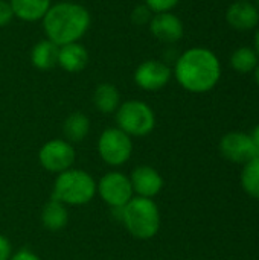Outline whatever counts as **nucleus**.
Returning <instances> with one entry per match:
<instances>
[{
  "mask_svg": "<svg viewBox=\"0 0 259 260\" xmlns=\"http://www.w3.org/2000/svg\"><path fill=\"white\" fill-rule=\"evenodd\" d=\"M174 75L185 90L191 93H206L218 84L221 64L212 50L192 47L177 59Z\"/></svg>",
  "mask_w": 259,
  "mask_h": 260,
  "instance_id": "1",
  "label": "nucleus"
},
{
  "mask_svg": "<svg viewBox=\"0 0 259 260\" xmlns=\"http://www.w3.org/2000/svg\"><path fill=\"white\" fill-rule=\"evenodd\" d=\"M90 26L87 8L73 2H61L49 8L43 17V27L47 40L56 46L78 43Z\"/></svg>",
  "mask_w": 259,
  "mask_h": 260,
  "instance_id": "2",
  "label": "nucleus"
},
{
  "mask_svg": "<svg viewBox=\"0 0 259 260\" xmlns=\"http://www.w3.org/2000/svg\"><path fill=\"white\" fill-rule=\"evenodd\" d=\"M122 219L128 232L137 239H151L160 227V215L156 203L150 198H131L122 207Z\"/></svg>",
  "mask_w": 259,
  "mask_h": 260,
  "instance_id": "3",
  "label": "nucleus"
},
{
  "mask_svg": "<svg viewBox=\"0 0 259 260\" xmlns=\"http://www.w3.org/2000/svg\"><path fill=\"white\" fill-rule=\"evenodd\" d=\"M96 192L93 178L84 171H64L55 181L52 200L81 206L89 203Z\"/></svg>",
  "mask_w": 259,
  "mask_h": 260,
  "instance_id": "4",
  "label": "nucleus"
},
{
  "mask_svg": "<svg viewBox=\"0 0 259 260\" xmlns=\"http://www.w3.org/2000/svg\"><path fill=\"white\" fill-rule=\"evenodd\" d=\"M116 122L119 129L128 136H147L156 125V117L150 105L142 101H128L118 108Z\"/></svg>",
  "mask_w": 259,
  "mask_h": 260,
  "instance_id": "5",
  "label": "nucleus"
},
{
  "mask_svg": "<svg viewBox=\"0 0 259 260\" xmlns=\"http://www.w3.org/2000/svg\"><path fill=\"white\" fill-rule=\"evenodd\" d=\"M99 154L102 160L111 166H119L125 163L133 149V143L128 134L119 128H108L102 133L98 143Z\"/></svg>",
  "mask_w": 259,
  "mask_h": 260,
  "instance_id": "6",
  "label": "nucleus"
},
{
  "mask_svg": "<svg viewBox=\"0 0 259 260\" xmlns=\"http://www.w3.org/2000/svg\"><path fill=\"white\" fill-rule=\"evenodd\" d=\"M99 195L108 206L122 209L133 197L131 181L124 174L110 172L99 181Z\"/></svg>",
  "mask_w": 259,
  "mask_h": 260,
  "instance_id": "7",
  "label": "nucleus"
},
{
  "mask_svg": "<svg viewBox=\"0 0 259 260\" xmlns=\"http://www.w3.org/2000/svg\"><path fill=\"white\" fill-rule=\"evenodd\" d=\"M220 151L224 158L232 163H243L259 157L258 149L255 148L252 137L244 133H229L220 142Z\"/></svg>",
  "mask_w": 259,
  "mask_h": 260,
  "instance_id": "8",
  "label": "nucleus"
},
{
  "mask_svg": "<svg viewBox=\"0 0 259 260\" xmlns=\"http://www.w3.org/2000/svg\"><path fill=\"white\" fill-rule=\"evenodd\" d=\"M171 69L157 59H147L134 72V82L148 91H156L163 88L171 79Z\"/></svg>",
  "mask_w": 259,
  "mask_h": 260,
  "instance_id": "9",
  "label": "nucleus"
},
{
  "mask_svg": "<svg viewBox=\"0 0 259 260\" xmlns=\"http://www.w3.org/2000/svg\"><path fill=\"white\" fill-rule=\"evenodd\" d=\"M40 161L50 172H64L75 161V151L64 140H50L41 148Z\"/></svg>",
  "mask_w": 259,
  "mask_h": 260,
  "instance_id": "10",
  "label": "nucleus"
},
{
  "mask_svg": "<svg viewBox=\"0 0 259 260\" xmlns=\"http://www.w3.org/2000/svg\"><path fill=\"white\" fill-rule=\"evenodd\" d=\"M150 30L154 38L163 43H176L183 37L182 20L172 12H159L150 20Z\"/></svg>",
  "mask_w": 259,
  "mask_h": 260,
  "instance_id": "11",
  "label": "nucleus"
},
{
  "mask_svg": "<svg viewBox=\"0 0 259 260\" xmlns=\"http://www.w3.org/2000/svg\"><path fill=\"white\" fill-rule=\"evenodd\" d=\"M226 20L237 30H250L258 26L259 11L249 0H238L227 8Z\"/></svg>",
  "mask_w": 259,
  "mask_h": 260,
  "instance_id": "12",
  "label": "nucleus"
},
{
  "mask_svg": "<svg viewBox=\"0 0 259 260\" xmlns=\"http://www.w3.org/2000/svg\"><path fill=\"white\" fill-rule=\"evenodd\" d=\"M130 181H131L133 190H136L143 198H151L157 195L163 187V180L160 174L150 166H140L134 169Z\"/></svg>",
  "mask_w": 259,
  "mask_h": 260,
  "instance_id": "13",
  "label": "nucleus"
},
{
  "mask_svg": "<svg viewBox=\"0 0 259 260\" xmlns=\"http://www.w3.org/2000/svg\"><path fill=\"white\" fill-rule=\"evenodd\" d=\"M87 62H89V52L82 44L69 43V44L60 46L58 66L63 70L69 73H78L85 69Z\"/></svg>",
  "mask_w": 259,
  "mask_h": 260,
  "instance_id": "14",
  "label": "nucleus"
},
{
  "mask_svg": "<svg viewBox=\"0 0 259 260\" xmlns=\"http://www.w3.org/2000/svg\"><path fill=\"white\" fill-rule=\"evenodd\" d=\"M14 11V17L23 21H38L43 20L49 11L50 0H9Z\"/></svg>",
  "mask_w": 259,
  "mask_h": 260,
  "instance_id": "15",
  "label": "nucleus"
},
{
  "mask_svg": "<svg viewBox=\"0 0 259 260\" xmlns=\"http://www.w3.org/2000/svg\"><path fill=\"white\" fill-rule=\"evenodd\" d=\"M58 52H60V46H56L50 40L38 41L32 47L31 62L38 70H49L58 64Z\"/></svg>",
  "mask_w": 259,
  "mask_h": 260,
  "instance_id": "16",
  "label": "nucleus"
},
{
  "mask_svg": "<svg viewBox=\"0 0 259 260\" xmlns=\"http://www.w3.org/2000/svg\"><path fill=\"white\" fill-rule=\"evenodd\" d=\"M93 102L95 107L101 111V113H113L119 108V102H121V96L118 88L113 84H101L96 87L95 93H93Z\"/></svg>",
  "mask_w": 259,
  "mask_h": 260,
  "instance_id": "17",
  "label": "nucleus"
},
{
  "mask_svg": "<svg viewBox=\"0 0 259 260\" xmlns=\"http://www.w3.org/2000/svg\"><path fill=\"white\" fill-rule=\"evenodd\" d=\"M67 219H69V215H67V210L63 206V203L50 200L44 206L43 213H41V221L47 230H52V232L61 230L63 227H66Z\"/></svg>",
  "mask_w": 259,
  "mask_h": 260,
  "instance_id": "18",
  "label": "nucleus"
},
{
  "mask_svg": "<svg viewBox=\"0 0 259 260\" xmlns=\"http://www.w3.org/2000/svg\"><path fill=\"white\" fill-rule=\"evenodd\" d=\"M231 66L238 73H250L258 66V53L247 46L238 47L231 56Z\"/></svg>",
  "mask_w": 259,
  "mask_h": 260,
  "instance_id": "19",
  "label": "nucleus"
},
{
  "mask_svg": "<svg viewBox=\"0 0 259 260\" xmlns=\"http://www.w3.org/2000/svg\"><path fill=\"white\" fill-rule=\"evenodd\" d=\"M90 128L89 117L82 113H72L64 122V134L70 142H81Z\"/></svg>",
  "mask_w": 259,
  "mask_h": 260,
  "instance_id": "20",
  "label": "nucleus"
},
{
  "mask_svg": "<svg viewBox=\"0 0 259 260\" xmlns=\"http://www.w3.org/2000/svg\"><path fill=\"white\" fill-rule=\"evenodd\" d=\"M241 186L249 197L259 200V157L244 165L241 172Z\"/></svg>",
  "mask_w": 259,
  "mask_h": 260,
  "instance_id": "21",
  "label": "nucleus"
},
{
  "mask_svg": "<svg viewBox=\"0 0 259 260\" xmlns=\"http://www.w3.org/2000/svg\"><path fill=\"white\" fill-rule=\"evenodd\" d=\"M179 2L180 0H145V5L151 12L159 14V12H169L179 5Z\"/></svg>",
  "mask_w": 259,
  "mask_h": 260,
  "instance_id": "22",
  "label": "nucleus"
},
{
  "mask_svg": "<svg viewBox=\"0 0 259 260\" xmlns=\"http://www.w3.org/2000/svg\"><path fill=\"white\" fill-rule=\"evenodd\" d=\"M131 20L134 24H147L151 20V11L148 9L147 5H140V6L134 8V11L131 14Z\"/></svg>",
  "mask_w": 259,
  "mask_h": 260,
  "instance_id": "23",
  "label": "nucleus"
},
{
  "mask_svg": "<svg viewBox=\"0 0 259 260\" xmlns=\"http://www.w3.org/2000/svg\"><path fill=\"white\" fill-rule=\"evenodd\" d=\"M14 18V11L11 8V3L6 0H0V27L8 26Z\"/></svg>",
  "mask_w": 259,
  "mask_h": 260,
  "instance_id": "24",
  "label": "nucleus"
},
{
  "mask_svg": "<svg viewBox=\"0 0 259 260\" xmlns=\"http://www.w3.org/2000/svg\"><path fill=\"white\" fill-rule=\"evenodd\" d=\"M11 257V244L9 241L0 235V260H9Z\"/></svg>",
  "mask_w": 259,
  "mask_h": 260,
  "instance_id": "25",
  "label": "nucleus"
},
{
  "mask_svg": "<svg viewBox=\"0 0 259 260\" xmlns=\"http://www.w3.org/2000/svg\"><path fill=\"white\" fill-rule=\"evenodd\" d=\"M9 260H40L38 259V256H35L32 251H29V250H26V248H23V250H20V251H17L12 257Z\"/></svg>",
  "mask_w": 259,
  "mask_h": 260,
  "instance_id": "26",
  "label": "nucleus"
},
{
  "mask_svg": "<svg viewBox=\"0 0 259 260\" xmlns=\"http://www.w3.org/2000/svg\"><path fill=\"white\" fill-rule=\"evenodd\" d=\"M250 137H252V142H253L255 148L258 149V152H259V123L255 126V128H253V131H252Z\"/></svg>",
  "mask_w": 259,
  "mask_h": 260,
  "instance_id": "27",
  "label": "nucleus"
},
{
  "mask_svg": "<svg viewBox=\"0 0 259 260\" xmlns=\"http://www.w3.org/2000/svg\"><path fill=\"white\" fill-rule=\"evenodd\" d=\"M255 52L258 53L259 56V29L256 30V34H255Z\"/></svg>",
  "mask_w": 259,
  "mask_h": 260,
  "instance_id": "28",
  "label": "nucleus"
},
{
  "mask_svg": "<svg viewBox=\"0 0 259 260\" xmlns=\"http://www.w3.org/2000/svg\"><path fill=\"white\" fill-rule=\"evenodd\" d=\"M253 72H255V79H256V84L259 85V64L256 66V69H255Z\"/></svg>",
  "mask_w": 259,
  "mask_h": 260,
  "instance_id": "29",
  "label": "nucleus"
},
{
  "mask_svg": "<svg viewBox=\"0 0 259 260\" xmlns=\"http://www.w3.org/2000/svg\"><path fill=\"white\" fill-rule=\"evenodd\" d=\"M256 8H258V11H259V0H256V5H255Z\"/></svg>",
  "mask_w": 259,
  "mask_h": 260,
  "instance_id": "30",
  "label": "nucleus"
}]
</instances>
